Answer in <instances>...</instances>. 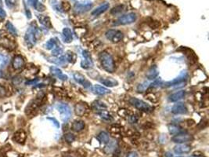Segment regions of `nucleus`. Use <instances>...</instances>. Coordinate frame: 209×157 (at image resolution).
I'll return each mask as SVG.
<instances>
[{
    "instance_id": "1",
    "label": "nucleus",
    "mask_w": 209,
    "mask_h": 157,
    "mask_svg": "<svg viewBox=\"0 0 209 157\" xmlns=\"http://www.w3.org/2000/svg\"><path fill=\"white\" fill-rule=\"evenodd\" d=\"M99 60L103 69L109 73H113L115 71V65L112 56L109 53L103 51L99 54Z\"/></svg>"
},
{
    "instance_id": "2",
    "label": "nucleus",
    "mask_w": 209,
    "mask_h": 157,
    "mask_svg": "<svg viewBox=\"0 0 209 157\" xmlns=\"http://www.w3.org/2000/svg\"><path fill=\"white\" fill-rule=\"evenodd\" d=\"M39 34V28H37V26L35 24H32L28 28L26 34H25V36H24V40L29 47H32L33 46L35 45Z\"/></svg>"
},
{
    "instance_id": "3",
    "label": "nucleus",
    "mask_w": 209,
    "mask_h": 157,
    "mask_svg": "<svg viewBox=\"0 0 209 157\" xmlns=\"http://www.w3.org/2000/svg\"><path fill=\"white\" fill-rule=\"evenodd\" d=\"M129 103L135 107L137 109L142 111L145 112H151L153 111V108L151 105H150L147 102L142 101V100L138 99L136 97H131L129 99Z\"/></svg>"
},
{
    "instance_id": "4",
    "label": "nucleus",
    "mask_w": 209,
    "mask_h": 157,
    "mask_svg": "<svg viewBox=\"0 0 209 157\" xmlns=\"http://www.w3.org/2000/svg\"><path fill=\"white\" fill-rule=\"evenodd\" d=\"M56 109L60 112L61 119L64 123H67V121L71 119L72 112H71V108L68 105L64 103H60L56 105Z\"/></svg>"
},
{
    "instance_id": "5",
    "label": "nucleus",
    "mask_w": 209,
    "mask_h": 157,
    "mask_svg": "<svg viewBox=\"0 0 209 157\" xmlns=\"http://www.w3.org/2000/svg\"><path fill=\"white\" fill-rule=\"evenodd\" d=\"M93 7V2L88 1V0H85V1H80V2H76L74 10L76 13L82 14V13H86L88 10H90Z\"/></svg>"
},
{
    "instance_id": "6",
    "label": "nucleus",
    "mask_w": 209,
    "mask_h": 157,
    "mask_svg": "<svg viewBox=\"0 0 209 157\" xmlns=\"http://www.w3.org/2000/svg\"><path fill=\"white\" fill-rule=\"evenodd\" d=\"M105 36L108 40H110L112 43H117L122 40L124 38V34L121 31L116 30V29H110L107 31V32L105 33Z\"/></svg>"
},
{
    "instance_id": "7",
    "label": "nucleus",
    "mask_w": 209,
    "mask_h": 157,
    "mask_svg": "<svg viewBox=\"0 0 209 157\" xmlns=\"http://www.w3.org/2000/svg\"><path fill=\"white\" fill-rule=\"evenodd\" d=\"M137 16L135 13H129L127 14L122 15L117 20L116 24L119 25H125V24H132L136 21Z\"/></svg>"
},
{
    "instance_id": "8",
    "label": "nucleus",
    "mask_w": 209,
    "mask_h": 157,
    "mask_svg": "<svg viewBox=\"0 0 209 157\" xmlns=\"http://www.w3.org/2000/svg\"><path fill=\"white\" fill-rule=\"evenodd\" d=\"M194 138L191 134L186 133H178L176 135H175L173 138H172V142H175V143H178V144H184V143H187L191 141H193Z\"/></svg>"
},
{
    "instance_id": "9",
    "label": "nucleus",
    "mask_w": 209,
    "mask_h": 157,
    "mask_svg": "<svg viewBox=\"0 0 209 157\" xmlns=\"http://www.w3.org/2000/svg\"><path fill=\"white\" fill-rule=\"evenodd\" d=\"M188 76L187 71H183L181 73L179 74V76H177L176 78H175L174 80L166 82L164 83V86L165 87H170V86H176L178 84H181L184 82V80H186V78Z\"/></svg>"
},
{
    "instance_id": "10",
    "label": "nucleus",
    "mask_w": 209,
    "mask_h": 157,
    "mask_svg": "<svg viewBox=\"0 0 209 157\" xmlns=\"http://www.w3.org/2000/svg\"><path fill=\"white\" fill-rule=\"evenodd\" d=\"M82 57H83V60L81 61V67L82 69H88L92 68L93 66V61L92 60V57H91L89 52L87 50H83Z\"/></svg>"
},
{
    "instance_id": "11",
    "label": "nucleus",
    "mask_w": 209,
    "mask_h": 157,
    "mask_svg": "<svg viewBox=\"0 0 209 157\" xmlns=\"http://www.w3.org/2000/svg\"><path fill=\"white\" fill-rule=\"evenodd\" d=\"M73 78L76 82L79 83L80 85L84 86L85 88H92L91 83L89 81H88L86 78L82 74L79 73V72H75L73 74Z\"/></svg>"
},
{
    "instance_id": "12",
    "label": "nucleus",
    "mask_w": 209,
    "mask_h": 157,
    "mask_svg": "<svg viewBox=\"0 0 209 157\" xmlns=\"http://www.w3.org/2000/svg\"><path fill=\"white\" fill-rule=\"evenodd\" d=\"M89 111V107L85 102H78L75 106V114L78 116H83L86 115Z\"/></svg>"
},
{
    "instance_id": "13",
    "label": "nucleus",
    "mask_w": 209,
    "mask_h": 157,
    "mask_svg": "<svg viewBox=\"0 0 209 157\" xmlns=\"http://www.w3.org/2000/svg\"><path fill=\"white\" fill-rule=\"evenodd\" d=\"M25 65V62H24V58L22 57L20 55H16L13 58L12 60V66L14 70L17 71H20L21 70Z\"/></svg>"
},
{
    "instance_id": "14",
    "label": "nucleus",
    "mask_w": 209,
    "mask_h": 157,
    "mask_svg": "<svg viewBox=\"0 0 209 157\" xmlns=\"http://www.w3.org/2000/svg\"><path fill=\"white\" fill-rule=\"evenodd\" d=\"M187 112V108H186L185 104L182 103V102L175 104V105L172 108V113L175 115L186 114Z\"/></svg>"
},
{
    "instance_id": "15",
    "label": "nucleus",
    "mask_w": 209,
    "mask_h": 157,
    "mask_svg": "<svg viewBox=\"0 0 209 157\" xmlns=\"http://www.w3.org/2000/svg\"><path fill=\"white\" fill-rule=\"evenodd\" d=\"M91 108H92L94 112H96V113H99V112L107 109V105H106L104 102L97 100V101H93V103H92V105H91Z\"/></svg>"
},
{
    "instance_id": "16",
    "label": "nucleus",
    "mask_w": 209,
    "mask_h": 157,
    "mask_svg": "<svg viewBox=\"0 0 209 157\" xmlns=\"http://www.w3.org/2000/svg\"><path fill=\"white\" fill-rule=\"evenodd\" d=\"M99 81L103 85L109 87H114L115 86H118V81L111 77H100L99 79Z\"/></svg>"
},
{
    "instance_id": "17",
    "label": "nucleus",
    "mask_w": 209,
    "mask_h": 157,
    "mask_svg": "<svg viewBox=\"0 0 209 157\" xmlns=\"http://www.w3.org/2000/svg\"><path fill=\"white\" fill-rule=\"evenodd\" d=\"M50 72L53 75H55L56 77L58 78L59 80H62V81H66V80L68 79V78H67V75L63 73L61 69H59V68H56V67L55 66H52L50 68Z\"/></svg>"
},
{
    "instance_id": "18",
    "label": "nucleus",
    "mask_w": 209,
    "mask_h": 157,
    "mask_svg": "<svg viewBox=\"0 0 209 157\" xmlns=\"http://www.w3.org/2000/svg\"><path fill=\"white\" fill-rule=\"evenodd\" d=\"M174 152L177 154H183V153H190L191 150V147L190 145L186 144H179L176 146L174 147L173 149Z\"/></svg>"
},
{
    "instance_id": "19",
    "label": "nucleus",
    "mask_w": 209,
    "mask_h": 157,
    "mask_svg": "<svg viewBox=\"0 0 209 157\" xmlns=\"http://www.w3.org/2000/svg\"><path fill=\"white\" fill-rule=\"evenodd\" d=\"M48 60L50 62L55 64L56 65H66L67 63V58L65 56H60V57H49Z\"/></svg>"
},
{
    "instance_id": "20",
    "label": "nucleus",
    "mask_w": 209,
    "mask_h": 157,
    "mask_svg": "<svg viewBox=\"0 0 209 157\" xmlns=\"http://www.w3.org/2000/svg\"><path fill=\"white\" fill-rule=\"evenodd\" d=\"M109 7H110L109 3H108V2H104V3L101 4L100 6L96 7L95 10H93L92 11V15L93 16L100 15V14H102V13H104V12H106V11L108 9H109Z\"/></svg>"
},
{
    "instance_id": "21",
    "label": "nucleus",
    "mask_w": 209,
    "mask_h": 157,
    "mask_svg": "<svg viewBox=\"0 0 209 157\" xmlns=\"http://www.w3.org/2000/svg\"><path fill=\"white\" fill-rule=\"evenodd\" d=\"M92 91H93L94 94L97 95H105L107 94H110V91L109 89L100 86V85H98V84L94 85L93 87H92Z\"/></svg>"
},
{
    "instance_id": "22",
    "label": "nucleus",
    "mask_w": 209,
    "mask_h": 157,
    "mask_svg": "<svg viewBox=\"0 0 209 157\" xmlns=\"http://www.w3.org/2000/svg\"><path fill=\"white\" fill-rule=\"evenodd\" d=\"M186 95V92L184 91H179L177 92L174 93L172 94H171L168 97V100L172 102H177V101H180L183 98H184Z\"/></svg>"
},
{
    "instance_id": "23",
    "label": "nucleus",
    "mask_w": 209,
    "mask_h": 157,
    "mask_svg": "<svg viewBox=\"0 0 209 157\" xmlns=\"http://www.w3.org/2000/svg\"><path fill=\"white\" fill-rule=\"evenodd\" d=\"M158 75H159V69H158V68L156 65H153L147 71L146 76H147L148 80H151L156 79Z\"/></svg>"
},
{
    "instance_id": "24",
    "label": "nucleus",
    "mask_w": 209,
    "mask_h": 157,
    "mask_svg": "<svg viewBox=\"0 0 209 157\" xmlns=\"http://www.w3.org/2000/svg\"><path fill=\"white\" fill-rule=\"evenodd\" d=\"M62 35L65 43H70L73 40V33L69 28H64L63 29Z\"/></svg>"
},
{
    "instance_id": "25",
    "label": "nucleus",
    "mask_w": 209,
    "mask_h": 157,
    "mask_svg": "<svg viewBox=\"0 0 209 157\" xmlns=\"http://www.w3.org/2000/svg\"><path fill=\"white\" fill-rule=\"evenodd\" d=\"M26 133H25L24 130H18V131H17L14 133L13 139L16 142L22 144V143H24V142H25V140H26Z\"/></svg>"
},
{
    "instance_id": "26",
    "label": "nucleus",
    "mask_w": 209,
    "mask_h": 157,
    "mask_svg": "<svg viewBox=\"0 0 209 157\" xmlns=\"http://www.w3.org/2000/svg\"><path fill=\"white\" fill-rule=\"evenodd\" d=\"M86 124L84 121L75 120L71 124V130L75 132H80L85 129Z\"/></svg>"
},
{
    "instance_id": "27",
    "label": "nucleus",
    "mask_w": 209,
    "mask_h": 157,
    "mask_svg": "<svg viewBox=\"0 0 209 157\" xmlns=\"http://www.w3.org/2000/svg\"><path fill=\"white\" fill-rule=\"evenodd\" d=\"M168 129L169 133L172 135H176L178 133H183V130L181 127L176 124H169L168 126Z\"/></svg>"
},
{
    "instance_id": "28",
    "label": "nucleus",
    "mask_w": 209,
    "mask_h": 157,
    "mask_svg": "<svg viewBox=\"0 0 209 157\" xmlns=\"http://www.w3.org/2000/svg\"><path fill=\"white\" fill-rule=\"evenodd\" d=\"M117 149V144L116 142L114 141H111L109 142L108 143H107V145L104 147V152L106 154H110V153L114 152V150Z\"/></svg>"
},
{
    "instance_id": "29",
    "label": "nucleus",
    "mask_w": 209,
    "mask_h": 157,
    "mask_svg": "<svg viewBox=\"0 0 209 157\" xmlns=\"http://www.w3.org/2000/svg\"><path fill=\"white\" fill-rule=\"evenodd\" d=\"M96 138L98 139L99 142L104 143V144H107L108 142H110V137L107 132L105 131H101L100 133H99L97 134Z\"/></svg>"
},
{
    "instance_id": "30",
    "label": "nucleus",
    "mask_w": 209,
    "mask_h": 157,
    "mask_svg": "<svg viewBox=\"0 0 209 157\" xmlns=\"http://www.w3.org/2000/svg\"><path fill=\"white\" fill-rule=\"evenodd\" d=\"M97 114L100 116V118H101L102 119H104V120L107 121V122H111V121H113V117L107 110L102 111V112H99V113H97Z\"/></svg>"
},
{
    "instance_id": "31",
    "label": "nucleus",
    "mask_w": 209,
    "mask_h": 157,
    "mask_svg": "<svg viewBox=\"0 0 209 157\" xmlns=\"http://www.w3.org/2000/svg\"><path fill=\"white\" fill-rule=\"evenodd\" d=\"M6 28H7V30L10 33L11 35H18V31L16 29V28L13 25V24L11 23L10 21H7V24H6Z\"/></svg>"
},
{
    "instance_id": "32",
    "label": "nucleus",
    "mask_w": 209,
    "mask_h": 157,
    "mask_svg": "<svg viewBox=\"0 0 209 157\" xmlns=\"http://www.w3.org/2000/svg\"><path fill=\"white\" fill-rule=\"evenodd\" d=\"M149 86H150V83L147 81H144V82L139 84L138 86H137V91L139 93L144 92V91H147Z\"/></svg>"
},
{
    "instance_id": "33",
    "label": "nucleus",
    "mask_w": 209,
    "mask_h": 157,
    "mask_svg": "<svg viewBox=\"0 0 209 157\" xmlns=\"http://www.w3.org/2000/svg\"><path fill=\"white\" fill-rule=\"evenodd\" d=\"M65 57H66V58H67V62L72 63V64L75 62L76 58H77L76 54L71 51H67L66 55H65Z\"/></svg>"
},
{
    "instance_id": "34",
    "label": "nucleus",
    "mask_w": 209,
    "mask_h": 157,
    "mask_svg": "<svg viewBox=\"0 0 209 157\" xmlns=\"http://www.w3.org/2000/svg\"><path fill=\"white\" fill-rule=\"evenodd\" d=\"M39 21H40V22H41L42 24H43L45 27H46V28H51V21H50V19L49 17H46V16H45V17H39Z\"/></svg>"
},
{
    "instance_id": "35",
    "label": "nucleus",
    "mask_w": 209,
    "mask_h": 157,
    "mask_svg": "<svg viewBox=\"0 0 209 157\" xmlns=\"http://www.w3.org/2000/svg\"><path fill=\"white\" fill-rule=\"evenodd\" d=\"M146 98H147L148 101H150L152 103H157L158 101V97H157V95L153 93H148L147 95H146Z\"/></svg>"
},
{
    "instance_id": "36",
    "label": "nucleus",
    "mask_w": 209,
    "mask_h": 157,
    "mask_svg": "<svg viewBox=\"0 0 209 157\" xmlns=\"http://www.w3.org/2000/svg\"><path fill=\"white\" fill-rule=\"evenodd\" d=\"M56 46V41L55 39H50L47 43H45V48L47 50H53Z\"/></svg>"
},
{
    "instance_id": "37",
    "label": "nucleus",
    "mask_w": 209,
    "mask_h": 157,
    "mask_svg": "<svg viewBox=\"0 0 209 157\" xmlns=\"http://www.w3.org/2000/svg\"><path fill=\"white\" fill-rule=\"evenodd\" d=\"M123 10H124V6H123V5H119V6H117V7H114V8L110 10V13H111V14H118V13L122 12Z\"/></svg>"
},
{
    "instance_id": "38",
    "label": "nucleus",
    "mask_w": 209,
    "mask_h": 157,
    "mask_svg": "<svg viewBox=\"0 0 209 157\" xmlns=\"http://www.w3.org/2000/svg\"><path fill=\"white\" fill-rule=\"evenodd\" d=\"M64 139L67 143H72L75 140V136L74 135L73 133H67L64 134Z\"/></svg>"
},
{
    "instance_id": "39",
    "label": "nucleus",
    "mask_w": 209,
    "mask_h": 157,
    "mask_svg": "<svg viewBox=\"0 0 209 157\" xmlns=\"http://www.w3.org/2000/svg\"><path fill=\"white\" fill-rule=\"evenodd\" d=\"M122 128L121 127H119L118 125H114V126H112L110 127V132L114 134H120L121 133V130H122Z\"/></svg>"
},
{
    "instance_id": "40",
    "label": "nucleus",
    "mask_w": 209,
    "mask_h": 157,
    "mask_svg": "<svg viewBox=\"0 0 209 157\" xmlns=\"http://www.w3.org/2000/svg\"><path fill=\"white\" fill-rule=\"evenodd\" d=\"M62 53H63V49L61 47V46H55V47L53 49V51H52L53 56L54 57L61 56Z\"/></svg>"
},
{
    "instance_id": "41",
    "label": "nucleus",
    "mask_w": 209,
    "mask_h": 157,
    "mask_svg": "<svg viewBox=\"0 0 209 157\" xmlns=\"http://www.w3.org/2000/svg\"><path fill=\"white\" fill-rule=\"evenodd\" d=\"M61 7L62 11H69L71 10V4L68 2H63Z\"/></svg>"
},
{
    "instance_id": "42",
    "label": "nucleus",
    "mask_w": 209,
    "mask_h": 157,
    "mask_svg": "<svg viewBox=\"0 0 209 157\" xmlns=\"http://www.w3.org/2000/svg\"><path fill=\"white\" fill-rule=\"evenodd\" d=\"M52 7H53L57 11H60V12H63L62 11V9H61V6H59V3L57 2V1L56 0H52Z\"/></svg>"
},
{
    "instance_id": "43",
    "label": "nucleus",
    "mask_w": 209,
    "mask_h": 157,
    "mask_svg": "<svg viewBox=\"0 0 209 157\" xmlns=\"http://www.w3.org/2000/svg\"><path fill=\"white\" fill-rule=\"evenodd\" d=\"M21 82H22V78L19 77V76H15V77H13V80H12V83H13V85H15V86L20 85V84L21 83Z\"/></svg>"
},
{
    "instance_id": "44",
    "label": "nucleus",
    "mask_w": 209,
    "mask_h": 157,
    "mask_svg": "<svg viewBox=\"0 0 209 157\" xmlns=\"http://www.w3.org/2000/svg\"><path fill=\"white\" fill-rule=\"evenodd\" d=\"M35 9L36 10L39 11V12H43V11L45 10V7L42 3L39 2L38 3H37L36 6H35Z\"/></svg>"
},
{
    "instance_id": "45",
    "label": "nucleus",
    "mask_w": 209,
    "mask_h": 157,
    "mask_svg": "<svg viewBox=\"0 0 209 157\" xmlns=\"http://www.w3.org/2000/svg\"><path fill=\"white\" fill-rule=\"evenodd\" d=\"M7 96V89L0 84V97H4Z\"/></svg>"
},
{
    "instance_id": "46",
    "label": "nucleus",
    "mask_w": 209,
    "mask_h": 157,
    "mask_svg": "<svg viewBox=\"0 0 209 157\" xmlns=\"http://www.w3.org/2000/svg\"><path fill=\"white\" fill-rule=\"evenodd\" d=\"M161 84H162V80L159 78V79L154 80V82L151 83L149 87H157V86H159Z\"/></svg>"
},
{
    "instance_id": "47",
    "label": "nucleus",
    "mask_w": 209,
    "mask_h": 157,
    "mask_svg": "<svg viewBox=\"0 0 209 157\" xmlns=\"http://www.w3.org/2000/svg\"><path fill=\"white\" fill-rule=\"evenodd\" d=\"M118 115L122 117H125L129 115V111H127V109H125V108H121L118 111Z\"/></svg>"
},
{
    "instance_id": "48",
    "label": "nucleus",
    "mask_w": 209,
    "mask_h": 157,
    "mask_svg": "<svg viewBox=\"0 0 209 157\" xmlns=\"http://www.w3.org/2000/svg\"><path fill=\"white\" fill-rule=\"evenodd\" d=\"M138 116H136V115H132L129 118V121L131 123H136L138 122Z\"/></svg>"
},
{
    "instance_id": "49",
    "label": "nucleus",
    "mask_w": 209,
    "mask_h": 157,
    "mask_svg": "<svg viewBox=\"0 0 209 157\" xmlns=\"http://www.w3.org/2000/svg\"><path fill=\"white\" fill-rule=\"evenodd\" d=\"M47 119H49V120L52 121L53 123L54 124V126L56 127V128H59L60 127V123H59V122L57 120H56L55 118H52V117H48Z\"/></svg>"
},
{
    "instance_id": "50",
    "label": "nucleus",
    "mask_w": 209,
    "mask_h": 157,
    "mask_svg": "<svg viewBox=\"0 0 209 157\" xmlns=\"http://www.w3.org/2000/svg\"><path fill=\"white\" fill-rule=\"evenodd\" d=\"M38 81H39V79H35V80H28V81H27V82L25 83V84L28 85V86H30V85H35Z\"/></svg>"
},
{
    "instance_id": "51",
    "label": "nucleus",
    "mask_w": 209,
    "mask_h": 157,
    "mask_svg": "<svg viewBox=\"0 0 209 157\" xmlns=\"http://www.w3.org/2000/svg\"><path fill=\"white\" fill-rule=\"evenodd\" d=\"M7 17V13L5 12V10L2 7H0V17L1 18H5Z\"/></svg>"
},
{
    "instance_id": "52",
    "label": "nucleus",
    "mask_w": 209,
    "mask_h": 157,
    "mask_svg": "<svg viewBox=\"0 0 209 157\" xmlns=\"http://www.w3.org/2000/svg\"><path fill=\"white\" fill-rule=\"evenodd\" d=\"M28 2H29V3H30V5L31 7H33L35 8L37 3L39 2V0H28Z\"/></svg>"
},
{
    "instance_id": "53",
    "label": "nucleus",
    "mask_w": 209,
    "mask_h": 157,
    "mask_svg": "<svg viewBox=\"0 0 209 157\" xmlns=\"http://www.w3.org/2000/svg\"><path fill=\"white\" fill-rule=\"evenodd\" d=\"M4 1L8 7H10L11 8V7H13V2H12V0H4Z\"/></svg>"
},
{
    "instance_id": "54",
    "label": "nucleus",
    "mask_w": 209,
    "mask_h": 157,
    "mask_svg": "<svg viewBox=\"0 0 209 157\" xmlns=\"http://www.w3.org/2000/svg\"><path fill=\"white\" fill-rule=\"evenodd\" d=\"M127 157H137V153L136 152H131L127 155Z\"/></svg>"
},
{
    "instance_id": "55",
    "label": "nucleus",
    "mask_w": 209,
    "mask_h": 157,
    "mask_svg": "<svg viewBox=\"0 0 209 157\" xmlns=\"http://www.w3.org/2000/svg\"><path fill=\"white\" fill-rule=\"evenodd\" d=\"M190 157H204V156L201 155V154H197L196 153H194V154Z\"/></svg>"
},
{
    "instance_id": "56",
    "label": "nucleus",
    "mask_w": 209,
    "mask_h": 157,
    "mask_svg": "<svg viewBox=\"0 0 209 157\" xmlns=\"http://www.w3.org/2000/svg\"><path fill=\"white\" fill-rule=\"evenodd\" d=\"M165 157H173V155L170 153H165Z\"/></svg>"
},
{
    "instance_id": "57",
    "label": "nucleus",
    "mask_w": 209,
    "mask_h": 157,
    "mask_svg": "<svg viewBox=\"0 0 209 157\" xmlns=\"http://www.w3.org/2000/svg\"><path fill=\"white\" fill-rule=\"evenodd\" d=\"M5 59V57L2 54H0V62H2Z\"/></svg>"
},
{
    "instance_id": "58",
    "label": "nucleus",
    "mask_w": 209,
    "mask_h": 157,
    "mask_svg": "<svg viewBox=\"0 0 209 157\" xmlns=\"http://www.w3.org/2000/svg\"><path fill=\"white\" fill-rule=\"evenodd\" d=\"M2 76H3V72H2V71L0 69V78H2Z\"/></svg>"
},
{
    "instance_id": "59",
    "label": "nucleus",
    "mask_w": 209,
    "mask_h": 157,
    "mask_svg": "<svg viewBox=\"0 0 209 157\" xmlns=\"http://www.w3.org/2000/svg\"><path fill=\"white\" fill-rule=\"evenodd\" d=\"M178 157H182V156H178Z\"/></svg>"
}]
</instances>
